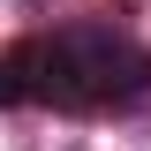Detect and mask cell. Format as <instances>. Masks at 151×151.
Instances as JSON below:
<instances>
[{
	"label": "cell",
	"mask_w": 151,
	"mask_h": 151,
	"mask_svg": "<svg viewBox=\"0 0 151 151\" xmlns=\"http://www.w3.org/2000/svg\"><path fill=\"white\" fill-rule=\"evenodd\" d=\"M144 91H151V53L113 23H60L0 53V106L106 113V106H136Z\"/></svg>",
	"instance_id": "cell-1"
}]
</instances>
